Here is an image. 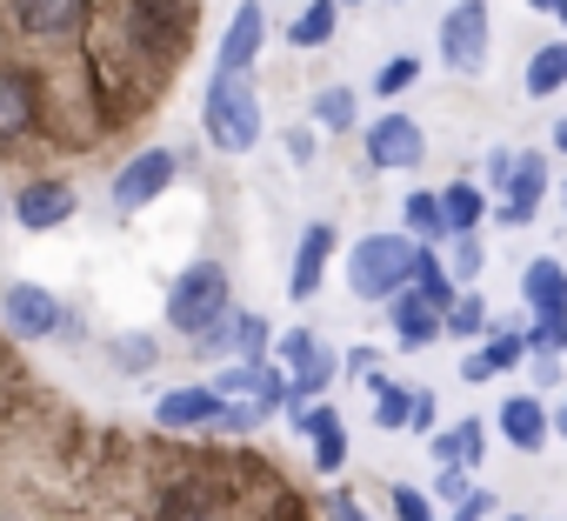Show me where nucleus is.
I'll return each mask as SVG.
<instances>
[{
	"instance_id": "9",
	"label": "nucleus",
	"mask_w": 567,
	"mask_h": 521,
	"mask_svg": "<svg viewBox=\"0 0 567 521\" xmlns=\"http://www.w3.org/2000/svg\"><path fill=\"white\" fill-rule=\"evenodd\" d=\"M547 201V154H514V174H507V194H501V227H527Z\"/></svg>"
},
{
	"instance_id": "38",
	"label": "nucleus",
	"mask_w": 567,
	"mask_h": 521,
	"mask_svg": "<svg viewBox=\"0 0 567 521\" xmlns=\"http://www.w3.org/2000/svg\"><path fill=\"white\" fill-rule=\"evenodd\" d=\"M507 174H514V147H494V154H487V174H481V181H487L494 194H507Z\"/></svg>"
},
{
	"instance_id": "22",
	"label": "nucleus",
	"mask_w": 567,
	"mask_h": 521,
	"mask_svg": "<svg viewBox=\"0 0 567 521\" xmlns=\"http://www.w3.org/2000/svg\"><path fill=\"white\" fill-rule=\"evenodd\" d=\"M481 214H487V194H481L474 181H454V187L441 194V227H447V234H481Z\"/></svg>"
},
{
	"instance_id": "42",
	"label": "nucleus",
	"mask_w": 567,
	"mask_h": 521,
	"mask_svg": "<svg viewBox=\"0 0 567 521\" xmlns=\"http://www.w3.org/2000/svg\"><path fill=\"white\" fill-rule=\"evenodd\" d=\"M288 161H315V134H308V127L288 134Z\"/></svg>"
},
{
	"instance_id": "23",
	"label": "nucleus",
	"mask_w": 567,
	"mask_h": 521,
	"mask_svg": "<svg viewBox=\"0 0 567 521\" xmlns=\"http://www.w3.org/2000/svg\"><path fill=\"white\" fill-rule=\"evenodd\" d=\"M520 88H527L534 101L560 94V88H567V41H547V48H534V61H527V74H520Z\"/></svg>"
},
{
	"instance_id": "28",
	"label": "nucleus",
	"mask_w": 567,
	"mask_h": 521,
	"mask_svg": "<svg viewBox=\"0 0 567 521\" xmlns=\"http://www.w3.org/2000/svg\"><path fill=\"white\" fill-rule=\"evenodd\" d=\"M354 114H361L354 88H321V94H315V121H321L328 134H348V127H354Z\"/></svg>"
},
{
	"instance_id": "21",
	"label": "nucleus",
	"mask_w": 567,
	"mask_h": 521,
	"mask_svg": "<svg viewBox=\"0 0 567 521\" xmlns=\"http://www.w3.org/2000/svg\"><path fill=\"white\" fill-rule=\"evenodd\" d=\"M481 454H487V428H481V421H454L447 435H434V461H441V468H467V474H474Z\"/></svg>"
},
{
	"instance_id": "11",
	"label": "nucleus",
	"mask_w": 567,
	"mask_h": 521,
	"mask_svg": "<svg viewBox=\"0 0 567 521\" xmlns=\"http://www.w3.org/2000/svg\"><path fill=\"white\" fill-rule=\"evenodd\" d=\"M14 21L34 41H68L87 28V0H14Z\"/></svg>"
},
{
	"instance_id": "14",
	"label": "nucleus",
	"mask_w": 567,
	"mask_h": 521,
	"mask_svg": "<svg viewBox=\"0 0 567 521\" xmlns=\"http://www.w3.org/2000/svg\"><path fill=\"white\" fill-rule=\"evenodd\" d=\"M328 254H334V227H328V221H315V227L301 234V247H295V275H288V295H295V302H315V295H321Z\"/></svg>"
},
{
	"instance_id": "33",
	"label": "nucleus",
	"mask_w": 567,
	"mask_h": 521,
	"mask_svg": "<svg viewBox=\"0 0 567 521\" xmlns=\"http://www.w3.org/2000/svg\"><path fill=\"white\" fill-rule=\"evenodd\" d=\"M520 348H534V355H567V315H554V321H534V328H520Z\"/></svg>"
},
{
	"instance_id": "34",
	"label": "nucleus",
	"mask_w": 567,
	"mask_h": 521,
	"mask_svg": "<svg viewBox=\"0 0 567 521\" xmlns=\"http://www.w3.org/2000/svg\"><path fill=\"white\" fill-rule=\"evenodd\" d=\"M388 494H394V514H401V521H441V514H434V494H421V488H408V481H394Z\"/></svg>"
},
{
	"instance_id": "7",
	"label": "nucleus",
	"mask_w": 567,
	"mask_h": 521,
	"mask_svg": "<svg viewBox=\"0 0 567 521\" xmlns=\"http://www.w3.org/2000/svg\"><path fill=\"white\" fill-rule=\"evenodd\" d=\"M0 321H8V335H28V341H41V335H61L68 308H61L48 288H34V282H14L8 295H0Z\"/></svg>"
},
{
	"instance_id": "26",
	"label": "nucleus",
	"mask_w": 567,
	"mask_h": 521,
	"mask_svg": "<svg viewBox=\"0 0 567 521\" xmlns=\"http://www.w3.org/2000/svg\"><path fill=\"white\" fill-rule=\"evenodd\" d=\"M481 268H487V247H481V234H454V260H447V282H454L461 295H474Z\"/></svg>"
},
{
	"instance_id": "37",
	"label": "nucleus",
	"mask_w": 567,
	"mask_h": 521,
	"mask_svg": "<svg viewBox=\"0 0 567 521\" xmlns=\"http://www.w3.org/2000/svg\"><path fill=\"white\" fill-rule=\"evenodd\" d=\"M434 494H441V501H467V494H474V474H467V468H441Z\"/></svg>"
},
{
	"instance_id": "4",
	"label": "nucleus",
	"mask_w": 567,
	"mask_h": 521,
	"mask_svg": "<svg viewBox=\"0 0 567 521\" xmlns=\"http://www.w3.org/2000/svg\"><path fill=\"white\" fill-rule=\"evenodd\" d=\"M487 48H494V28H487V0H454L441 14V61L454 74H481L487 68Z\"/></svg>"
},
{
	"instance_id": "50",
	"label": "nucleus",
	"mask_w": 567,
	"mask_h": 521,
	"mask_svg": "<svg viewBox=\"0 0 567 521\" xmlns=\"http://www.w3.org/2000/svg\"><path fill=\"white\" fill-rule=\"evenodd\" d=\"M454 521H467V514H454Z\"/></svg>"
},
{
	"instance_id": "17",
	"label": "nucleus",
	"mask_w": 567,
	"mask_h": 521,
	"mask_svg": "<svg viewBox=\"0 0 567 521\" xmlns=\"http://www.w3.org/2000/svg\"><path fill=\"white\" fill-rule=\"evenodd\" d=\"M34 108H41V94H34V74H21V68H0V141H21V134L34 127Z\"/></svg>"
},
{
	"instance_id": "16",
	"label": "nucleus",
	"mask_w": 567,
	"mask_h": 521,
	"mask_svg": "<svg viewBox=\"0 0 567 521\" xmlns=\"http://www.w3.org/2000/svg\"><path fill=\"white\" fill-rule=\"evenodd\" d=\"M295 428L315 441V468H321V474H341V461H348V428H341V415L321 401V408H301Z\"/></svg>"
},
{
	"instance_id": "46",
	"label": "nucleus",
	"mask_w": 567,
	"mask_h": 521,
	"mask_svg": "<svg viewBox=\"0 0 567 521\" xmlns=\"http://www.w3.org/2000/svg\"><path fill=\"white\" fill-rule=\"evenodd\" d=\"M527 8H534V14H554V8H560V0H527Z\"/></svg>"
},
{
	"instance_id": "20",
	"label": "nucleus",
	"mask_w": 567,
	"mask_h": 521,
	"mask_svg": "<svg viewBox=\"0 0 567 521\" xmlns=\"http://www.w3.org/2000/svg\"><path fill=\"white\" fill-rule=\"evenodd\" d=\"M388 315H394V348H401V355H421L427 341H441V315H434V308H421L414 295H394V302H388Z\"/></svg>"
},
{
	"instance_id": "45",
	"label": "nucleus",
	"mask_w": 567,
	"mask_h": 521,
	"mask_svg": "<svg viewBox=\"0 0 567 521\" xmlns=\"http://www.w3.org/2000/svg\"><path fill=\"white\" fill-rule=\"evenodd\" d=\"M554 147H560V154H567V121H554Z\"/></svg>"
},
{
	"instance_id": "47",
	"label": "nucleus",
	"mask_w": 567,
	"mask_h": 521,
	"mask_svg": "<svg viewBox=\"0 0 567 521\" xmlns=\"http://www.w3.org/2000/svg\"><path fill=\"white\" fill-rule=\"evenodd\" d=\"M554 21H560V28H567V0H560V8H554Z\"/></svg>"
},
{
	"instance_id": "49",
	"label": "nucleus",
	"mask_w": 567,
	"mask_h": 521,
	"mask_svg": "<svg viewBox=\"0 0 567 521\" xmlns=\"http://www.w3.org/2000/svg\"><path fill=\"white\" fill-rule=\"evenodd\" d=\"M560 201H567V181H560Z\"/></svg>"
},
{
	"instance_id": "40",
	"label": "nucleus",
	"mask_w": 567,
	"mask_h": 521,
	"mask_svg": "<svg viewBox=\"0 0 567 521\" xmlns=\"http://www.w3.org/2000/svg\"><path fill=\"white\" fill-rule=\"evenodd\" d=\"M328 521H374L354 494H328Z\"/></svg>"
},
{
	"instance_id": "25",
	"label": "nucleus",
	"mask_w": 567,
	"mask_h": 521,
	"mask_svg": "<svg viewBox=\"0 0 567 521\" xmlns=\"http://www.w3.org/2000/svg\"><path fill=\"white\" fill-rule=\"evenodd\" d=\"M334 28H341V8H334V0H308L301 21L288 28V48H328Z\"/></svg>"
},
{
	"instance_id": "41",
	"label": "nucleus",
	"mask_w": 567,
	"mask_h": 521,
	"mask_svg": "<svg viewBox=\"0 0 567 521\" xmlns=\"http://www.w3.org/2000/svg\"><path fill=\"white\" fill-rule=\"evenodd\" d=\"M408 428H421V435L434 428V395H427V388H414V408H408Z\"/></svg>"
},
{
	"instance_id": "1",
	"label": "nucleus",
	"mask_w": 567,
	"mask_h": 521,
	"mask_svg": "<svg viewBox=\"0 0 567 521\" xmlns=\"http://www.w3.org/2000/svg\"><path fill=\"white\" fill-rule=\"evenodd\" d=\"M414 254L421 247L408 234H368V241H354V254H348V288H354V302H394V295H408Z\"/></svg>"
},
{
	"instance_id": "8",
	"label": "nucleus",
	"mask_w": 567,
	"mask_h": 521,
	"mask_svg": "<svg viewBox=\"0 0 567 521\" xmlns=\"http://www.w3.org/2000/svg\"><path fill=\"white\" fill-rule=\"evenodd\" d=\"M421 154H427V134H421L414 114H381V121L368 127V167H381V174L414 167Z\"/></svg>"
},
{
	"instance_id": "2",
	"label": "nucleus",
	"mask_w": 567,
	"mask_h": 521,
	"mask_svg": "<svg viewBox=\"0 0 567 521\" xmlns=\"http://www.w3.org/2000/svg\"><path fill=\"white\" fill-rule=\"evenodd\" d=\"M200 127L220 154H247L260 141V94L247 88V74H214L207 81V101H200Z\"/></svg>"
},
{
	"instance_id": "48",
	"label": "nucleus",
	"mask_w": 567,
	"mask_h": 521,
	"mask_svg": "<svg viewBox=\"0 0 567 521\" xmlns=\"http://www.w3.org/2000/svg\"><path fill=\"white\" fill-rule=\"evenodd\" d=\"M334 8H354V0H334Z\"/></svg>"
},
{
	"instance_id": "30",
	"label": "nucleus",
	"mask_w": 567,
	"mask_h": 521,
	"mask_svg": "<svg viewBox=\"0 0 567 521\" xmlns=\"http://www.w3.org/2000/svg\"><path fill=\"white\" fill-rule=\"evenodd\" d=\"M401 214H408V227H414V234H421V241H427V247H434V241H441V234H447V227H441V194H427V187H414V194H408V207H401Z\"/></svg>"
},
{
	"instance_id": "27",
	"label": "nucleus",
	"mask_w": 567,
	"mask_h": 521,
	"mask_svg": "<svg viewBox=\"0 0 567 521\" xmlns=\"http://www.w3.org/2000/svg\"><path fill=\"white\" fill-rule=\"evenodd\" d=\"M441 335H454V341H481V335H487V302H481V288L461 295V302L441 315Z\"/></svg>"
},
{
	"instance_id": "32",
	"label": "nucleus",
	"mask_w": 567,
	"mask_h": 521,
	"mask_svg": "<svg viewBox=\"0 0 567 521\" xmlns=\"http://www.w3.org/2000/svg\"><path fill=\"white\" fill-rule=\"evenodd\" d=\"M107 355H114V368L141 375V368H154V355H161V348H154L147 335H114V341H107Z\"/></svg>"
},
{
	"instance_id": "44",
	"label": "nucleus",
	"mask_w": 567,
	"mask_h": 521,
	"mask_svg": "<svg viewBox=\"0 0 567 521\" xmlns=\"http://www.w3.org/2000/svg\"><path fill=\"white\" fill-rule=\"evenodd\" d=\"M547 428H554V435L567 441V401H560V415H547Z\"/></svg>"
},
{
	"instance_id": "19",
	"label": "nucleus",
	"mask_w": 567,
	"mask_h": 521,
	"mask_svg": "<svg viewBox=\"0 0 567 521\" xmlns=\"http://www.w3.org/2000/svg\"><path fill=\"white\" fill-rule=\"evenodd\" d=\"M501 435H507V448L540 454V448H547V408H540L534 395H507V401H501Z\"/></svg>"
},
{
	"instance_id": "18",
	"label": "nucleus",
	"mask_w": 567,
	"mask_h": 521,
	"mask_svg": "<svg viewBox=\"0 0 567 521\" xmlns=\"http://www.w3.org/2000/svg\"><path fill=\"white\" fill-rule=\"evenodd\" d=\"M214 415H220V395L214 388H167L154 401V421L161 428H214Z\"/></svg>"
},
{
	"instance_id": "10",
	"label": "nucleus",
	"mask_w": 567,
	"mask_h": 521,
	"mask_svg": "<svg viewBox=\"0 0 567 521\" xmlns=\"http://www.w3.org/2000/svg\"><path fill=\"white\" fill-rule=\"evenodd\" d=\"M260 41H267V8H260V0H240L227 34H220V68L214 74H247L254 54H260Z\"/></svg>"
},
{
	"instance_id": "13",
	"label": "nucleus",
	"mask_w": 567,
	"mask_h": 521,
	"mask_svg": "<svg viewBox=\"0 0 567 521\" xmlns=\"http://www.w3.org/2000/svg\"><path fill=\"white\" fill-rule=\"evenodd\" d=\"M200 348H207V355H240V361H267V321L240 308V315L214 321V328L200 335Z\"/></svg>"
},
{
	"instance_id": "31",
	"label": "nucleus",
	"mask_w": 567,
	"mask_h": 521,
	"mask_svg": "<svg viewBox=\"0 0 567 521\" xmlns=\"http://www.w3.org/2000/svg\"><path fill=\"white\" fill-rule=\"evenodd\" d=\"M414 81H421V61H414V54H394V61L374 74V94H381V101H394V94H408Z\"/></svg>"
},
{
	"instance_id": "39",
	"label": "nucleus",
	"mask_w": 567,
	"mask_h": 521,
	"mask_svg": "<svg viewBox=\"0 0 567 521\" xmlns=\"http://www.w3.org/2000/svg\"><path fill=\"white\" fill-rule=\"evenodd\" d=\"M494 375H501V368H494L481 348H467V355H461V381H474V388H481V381H494Z\"/></svg>"
},
{
	"instance_id": "6",
	"label": "nucleus",
	"mask_w": 567,
	"mask_h": 521,
	"mask_svg": "<svg viewBox=\"0 0 567 521\" xmlns=\"http://www.w3.org/2000/svg\"><path fill=\"white\" fill-rule=\"evenodd\" d=\"M187 28H194V21L174 8V0H134V14H127V41H134V54H147V61H167Z\"/></svg>"
},
{
	"instance_id": "35",
	"label": "nucleus",
	"mask_w": 567,
	"mask_h": 521,
	"mask_svg": "<svg viewBox=\"0 0 567 521\" xmlns=\"http://www.w3.org/2000/svg\"><path fill=\"white\" fill-rule=\"evenodd\" d=\"M315 348H321V341H315V328H288V335H280V375H295Z\"/></svg>"
},
{
	"instance_id": "36",
	"label": "nucleus",
	"mask_w": 567,
	"mask_h": 521,
	"mask_svg": "<svg viewBox=\"0 0 567 521\" xmlns=\"http://www.w3.org/2000/svg\"><path fill=\"white\" fill-rule=\"evenodd\" d=\"M260 421H267V415H260L254 401H220V415H214L220 435H247V428H260Z\"/></svg>"
},
{
	"instance_id": "29",
	"label": "nucleus",
	"mask_w": 567,
	"mask_h": 521,
	"mask_svg": "<svg viewBox=\"0 0 567 521\" xmlns=\"http://www.w3.org/2000/svg\"><path fill=\"white\" fill-rule=\"evenodd\" d=\"M408 408H414V388L374 375V421H381V428H408Z\"/></svg>"
},
{
	"instance_id": "15",
	"label": "nucleus",
	"mask_w": 567,
	"mask_h": 521,
	"mask_svg": "<svg viewBox=\"0 0 567 521\" xmlns=\"http://www.w3.org/2000/svg\"><path fill=\"white\" fill-rule=\"evenodd\" d=\"M520 302H527V315L534 321H554V315H567V268L560 260H527V275H520Z\"/></svg>"
},
{
	"instance_id": "24",
	"label": "nucleus",
	"mask_w": 567,
	"mask_h": 521,
	"mask_svg": "<svg viewBox=\"0 0 567 521\" xmlns=\"http://www.w3.org/2000/svg\"><path fill=\"white\" fill-rule=\"evenodd\" d=\"M334 368H341V361H334V348H315V355H308V361L288 375V408L301 415V408H308V401H315V395L334 381Z\"/></svg>"
},
{
	"instance_id": "43",
	"label": "nucleus",
	"mask_w": 567,
	"mask_h": 521,
	"mask_svg": "<svg viewBox=\"0 0 567 521\" xmlns=\"http://www.w3.org/2000/svg\"><path fill=\"white\" fill-rule=\"evenodd\" d=\"M534 381H540V388H554V381H560V368H554V355H534Z\"/></svg>"
},
{
	"instance_id": "5",
	"label": "nucleus",
	"mask_w": 567,
	"mask_h": 521,
	"mask_svg": "<svg viewBox=\"0 0 567 521\" xmlns=\"http://www.w3.org/2000/svg\"><path fill=\"white\" fill-rule=\"evenodd\" d=\"M174 167H181L174 147H141V154L114 174V207H121V214H141L147 201H161V194L174 187Z\"/></svg>"
},
{
	"instance_id": "12",
	"label": "nucleus",
	"mask_w": 567,
	"mask_h": 521,
	"mask_svg": "<svg viewBox=\"0 0 567 521\" xmlns=\"http://www.w3.org/2000/svg\"><path fill=\"white\" fill-rule=\"evenodd\" d=\"M14 214H21L28 234H48V227H61V221L74 214V187H68V181H28V187L14 194Z\"/></svg>"
},
{
	"instance_id": "3",
	"label": "nucleus",
	"mask_w": 567,
	"mask_h": 521,
	"mask_svg": "<svg viewBox=\"0 0 567 521\" xmlns=\"http://www.w3.org/2000/svg\"><path fill=\"white\" fill-rule=\"evenodd\" d=\"M214 321H227V268L220 260H187L181 282L167 288V328L174 335H207Z\"/></svg>"
}]
</instances>
